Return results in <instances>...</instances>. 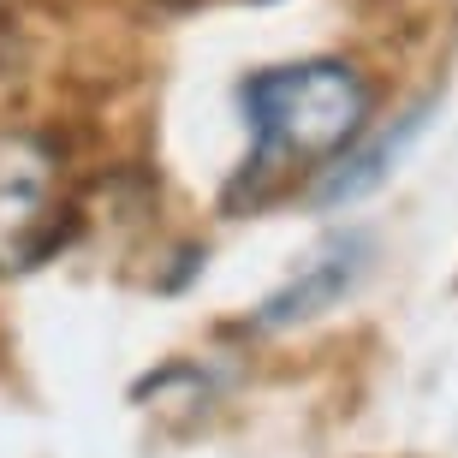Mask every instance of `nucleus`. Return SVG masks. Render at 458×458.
I'll list each match as a JSON object with an SVG mask.
<instances>
[{
    "mask_svg": "<svg viewBox=\"0 0 458 458\" xmlns=\"http://www.w3.org/2000/svg\"><path fill=\"white\" fill-rule=\"evenodd\" d=\"M66 238L60 167L30 131H0V274L36 268Z\"/></svg>",
    "mask_w": 458,
    "mask_h": 458,
    "instance_id": "2",
    "label": "nucleus"
},
{
    "mask_svg": "<svg viewBox=\"0 0 458 458\" xmlns=\"http://www.w3.org/2000/svg\"><path fill=\"white\" fill-rule=\"evenodd\" d=\"M244 114L256 131L244 179H268L280 167H298V161H316V155L352 143L369 114V89L340 60H304V66L256 72L244 84Z\"/></svg>",
    "mask_w": 458,
    "mask_h": 458,
    "instance_id": "1",
    "label": "nucleus"
},
{
    "mask_svg": "<svg viewBox=\"0 0 458 458\" xmlns=\"http://www.w3.org/2000/svg\"><path fill=\"white\" fill-rule=\"evenodd\" d=\"M428 114H435V102H423V107H411L393 131H381L375 143H363L357 155H345L340 167H327L322 173V185L310 191V203L316 208H340V203H357V197H369L381 179H387L393 167H399V155L417 143V137L428 131Z\"/></svg>",
    "mask_w": 458,
    "mask_h": 458,
    "instance_id": "4",
    "label": "nucleus"
},
{
    "mask_svg": "<svg viewBox=\"0 0 458 458\" xmlns=\"http://www.w3.org/2000/svg\"><path fill=\"white\" fill-rule=\"evenodd\" d=\"M363 262H369V238H334L316 262H310L292 286H280L268 304L256 310V322L262 327H298V322H316L322 310H334L345 292L363 280Z\"/></svg>",
    "mask_w": 458,
    "mask_h": 458,
    "instance_id": "3",
    "label": "nucleus"
}]
</instances>
